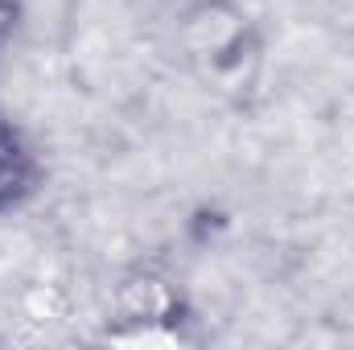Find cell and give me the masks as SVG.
Wrapping results in <instances>:
<instances>
[{
    "label": "cell",
    "instance_id": "cell-1",
    "mask_svg": "<svg viewBox=\"0 0 354 350\" xmlns=\"http://www.w3.org/2000/svg\"><path fill=\"white\" fill-rule=\"evenodd\" d=\"M33 181V157L12 128L0 124V206L17 202Z\"/></svg>",
    "mask_w": 354,
    "mask_h": 350
},
{
    "label": "cell",
    "instance_id": "cell-2",
    "mask_svg": "<svg viewBox=\"0 0 354 350\" xmlns=\"http://www.w3.org/2000/svg\"><path fill=\"white\" fill-rule=\"evenodd\" d=\"M12 12H17V8H12V0H0V33L12 25Z\"/></svg>",
    "mask_w": 354,
    "mask_h": 350
}]
</instances>
